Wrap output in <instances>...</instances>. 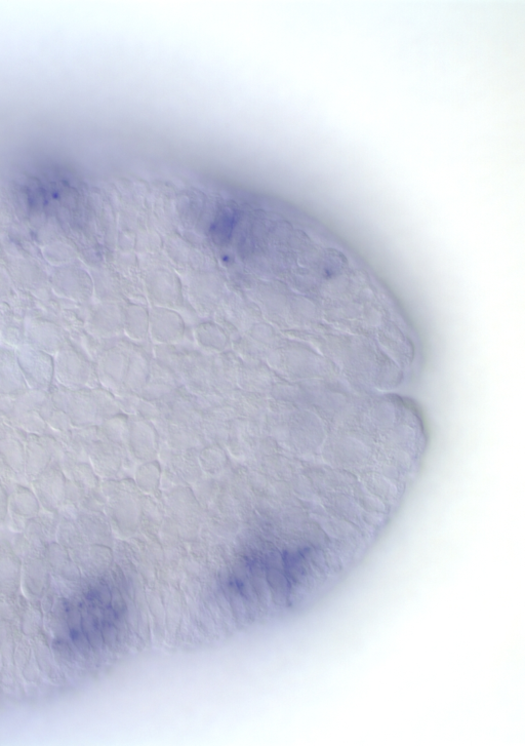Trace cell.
I'll return each instance as SVG.
<instances>
[{
  "label": "cell",
  "instance_id": "cell-4",
  "mask_svg": "<svg viewBox=\"0 0 525 746\" xmlns=\"http://www.w3.org/2000/svg\"><path fill=\"white\" fill-rule=\"evenodd\" d=\"M9 510V493L7 488L0 482V520L4 519Z\"/></svg>",
  "mask_w": 525,
  "mask_h": 746
},
{
  "label": "cell",
  "instance_id": "cell-3",
  "mask_svg": "<svg viewBox=\"0 0 525 746\" xmlns=\"http://www.w3.org/2000/svg\"><path fill=\"white\" fill-rule=\"evenodd\" d=\"M30 486L38 501L49 512H56L66 505L68 480L63 473L60 459L54 461Z\"/></svg>",
  "mask_w": 525,
  "mask_h": 746
},
{
  "label": "cell",
  "instance_id": "cell-5",
  "mask_svg": "<svg viewBox=\"0 0 525 746\" xmlns=\"http://www.w3.org/2000/svg\"><path fill=\"white\" fill-rule=\"evenodd\" d=\"M8 480H9L8 470L3 462L2 457H0V482L5 483Z\"/></svg>",
  "mask_w": 525,
  "mask_h": 746
},
{
  "label": "cell",
  "instance_id": "cell-2",
  "mask_svg": "<svg viewBox=\"0 0 525 746\" xmlns=\"http://www.w3.org/2000/svg\"><path fill=\"white\" fill-rule=\"evenodd\" d=\"M61 447L56 438L48 435L27 434L25 440V479L30 485L37 477L61 457Z\"/></svg>",
  "mask_w": 525,
  "mask_h": 746
},
{
  "label": "cell",
  "instance_id": "cell-1",
  "mask_svg": "<svg viewBox=\"0 0 525 746\" xmlns=\"http://www.w3.org/2000/svg\"><path fill=\"white\" fill-rule=\"evenodd\" d=\"M22 430L0 417V457L8 470V482L29 485L25 479V440Z\"/></svg>",
  "mask_w": 525,
  "mask_h": 746
}]
</instances>
